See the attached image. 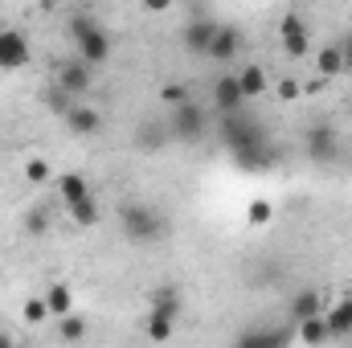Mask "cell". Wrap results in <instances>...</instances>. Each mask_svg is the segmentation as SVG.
I'll return each mask as SVG.
<instances>
[{"label": "cell", "mask_w": 352, "mask_h": 348, "mask_svg": "<svg viewBox=\"0 0 352 348\" xmlns=\"http://www.w3.org/2000/svg\"><path fill=\"white\" fill-rule=\"evenodd\" d=\"M119 230H123V238L127 242H156V238H164V217L152 209V205H144V201H127L123 209H119Z\"/></svg>", "instance_id": "cell-3"}, {"label": "cell", "mask_w": 352, "mask_h": 348, "mask_svg": "<svg viewBox=\"0 0 352 348\" xmlns=\"http://www.w3.org/2000/svg\"><path fill=\"white\" fill-rule=\"evenodd\" d=\"M152 312H160V316H180V291L176 287H160L156 295H152Z\"/></svg>", "instance_id": "cell-20"}, {"label": "cell", "mask_w": 352, "mask_h": 348, "mask_svg": "<svg viewBox=\"0 0 352 348\" xmlns=\"http://www.w3.org/2000/svg\"><path fill=\"white\" fill-rule=\"evenodd\" d=\"M66 123H70V131H78V135H94V131L102 127L98 111H94V107H87V102H74V107L66 111Z\"/></svg>", "instance_id": "cell-13"}, {"label": "cell", "mask_w": 352, "mask_h": 348, "mask_svg": "<svg viewBox=\"0 0 352 348\" xmlns=\"http://www.w3.org/2000/svg\"><path fill=\"white\" fill-rule=\"evenodd\" d=\"M291 316H295V324L316 320V316H320V295H316V291H299L295 303H291Z\"/></svg>", "instance_id": "cell-19"}, {"label": "cell", "mask_w": 352, "mask_h": 348, "mask_svg": "<svg viewBox=\"0 0 352 348\" xmlns=\"http://www.w3.org/2000/svg\"><path fill=\"white\" fill-rule=\"evenodd\" d=\"M303 148H307V156H311L316 164H328V160H336V156H340V135H336V127H332V123H311V127H307Z\"/></svg>", "instance_id": "cell-6"}, {"label": "cell", "mask_w": 352, "mask_h": 348, "mask_svg": "<svg viewBox=\"0 0 352 348\" xmlns=\"http://www.w3.org/2000/svg\"><path fill=\"white\" fill-rule=\"evenodd\" d=\"M250 221H254V226H263V221H270V205H266V201H258V205L250 209Z\"/></svg>", "instance_id": "cell-30"}, {"label": "cell", "mask_w": 352, "mask_h": 348, "mask_svg": "<svg viewBox=\"0 0 352 348\" xmlns=\"http://www.w3.org/2000/svg\"><path fill=\"white\" fill-rule=\"evenodd\" d=\"M205 131H209V115H205L197 102L176 107L173 119H168V135H173L176 144H201V140H205Z\"/></svg>", "instance_id": "cell-4"}, {"label": "cell", "mask_w": 352, "mask_h": 348, "mask_svg": "<svg viewBox=\"0 0 352 348\" xmlns=\"http://www.w3.org/2000/svg\"><path fill=\"white\" fill-rule=\"evenodd\" d=\"M316 70H320L324 78H336V74H344V58H340V45H324V50L316 54Z\"/></svg>", "instance_id": "cell-17"}, {"label": "cell", "mask_w": 352, "mask_h": 348, "mask_svg": "<svg viewBox=\"0 0 352 348\" xmlns=\"http://www.w3.org/2000/svg\"><path fill=\"white\" fill-rule=\"evenodd\" d=\"M221 135H226L230 152L238 156V164H246V168H266L270 160H278V152H270V148H266L263 127H258L254 119H246V115H230Z\"/></svg>", "instance_id": "cell-1"}, {"label": "cell", "mask_w": 352, "mask_h": 348, "mask_svg": "<svg viewBox=\"0 0 352 348\" xmlns=\"http://www.w3.org/2000/svg\"><path fill=\"white\" fill-rule=\"evenodd\" d=\"M213 107L230 119V115H242V107H246V98H242V87H238V74H221L217 83H213Z\"/></svg>", "instance_id": "cell-8"}, {"label": "cell", "mask_w": 352, "mask_h": 348, "mask_svg": "<svg viewBox=\"0 0 352 348\" xmlns=\"http://www.w3.org/2000/svg\"><path fill=\"white\" fill-rule=\"evenodd\" d=\"M45 307H50V316H70V307H74V291L66 287V283H54L50 291H45Z\"/></svg>", "instance_id": "cell-16"}, {"label": "cell", "mask_w": 352, "mask_h": 348, "mask_svg": "<svg viewBox=\"0 0 352 348\" xmlns=\"http://www.w3.org/2000/svg\"><path fill=\"white\" fill-rule=\"evenodd\" d=\"M278 33H283V50H287V58H307L311 29H307V21H303L299 12H287V17L278 21Z\"/></svg>", "instance_id": "cell-7"}, {"label": "cell", "mask_w": 352, "mask_h": 348, "mask_svg": "<svg viewBox=\"0 0 352 348\" xmlns=\"http://www.w3.org/2000/svg\"><path fill=\"white\" fill-rule=\"evenodd\" d=\"M45 316H50V307H45V295H33V299L25 303V320H29V324H41Z\"/></svg>", "instance_id": "cell-26"}, {"label": "cell", "mask_w": 352, "mask_h": 348, "mask_svg": "<svg viewBox=\"0 0 352 348\" xmlns=\"http://www.w3.org/2000/svg\"><path fill=\"white\" fill-rule=\"evenodd\" d=\"M70 33H74V45H78V62H87V66H102V62L111 58V33H107L90 12H74Z\"/></svg>", "instance_id": "cell-2"}, {"label": "cell", "mask_w": 352, "mask_h": 348, "mask_svg": "<svg viewBox=\"0 0 352 348\" xmlns=\"http://www.w3.org/2000/svg\"><path fill=\"white\" fill-rule=\"evenodd\" d=\"M164 102H168V107H184V102H192V98H188V87H164Z\"/></svg>", "instance_id": "cell-28"}, {"label": "cell", "mask_w": 352, "mask_h": 348, "mask_svg": "<svg viewBox=\"0 0 352 348\" xmlns=\"http://www.w3.org/2000/svg\"><path fill=\"white\" fill-rule=\"evenodd\" d=\"M238 87H242V98H258V94L270 87V83H266V70L263 66H254V62L242 66V70H238Z\"/></svg>", "instance_id": "cell-14"}, {"label": "cell", "mask_w": 352, "mask_h": 348, "mask_svg": "<svg viewBox=\"0 0 352 348\" xmlns=\"http://www.w3.org/2000/svg\"><path fill=\"white\" fill-rule=\"evenodd\" d=\"M213 33H217V21L209 8H188V25H184V50L188 54H201L209 58V45H213Z\"/></svg>", "instance_id": "cell-5"}, {"label": "cell", "mask_w": 352, "mask_h": 348, "mask_svg": "<svg viewBox=\"0 0 352 348\" xmlns=\"http://www.w3.org/2000/svg\"><path fill=\"white\" fill-rule=\"evenodd\" d=\"M70 217L82 226V230H90L94 221H98V205H94V197H87V201H78V205H70Z\"/></svg>", "instance_id": "cell-24"}, {"label": "cell", "mask_w": 352, "mask_h": 348, "mask_svg": "<svg viewBox=\"0 0 352 348\" xmlns=\"http://www.w3.org/2000/svg\"><path fill=\"white\" fill-rule=\"evenodd\" d=\"M58 90L66 98H82L90 90V66L87 62H62L58 66Z\"/></svg>", "instance_id": "cell-9"}, {"label": "cell", "mask_w": 352, "mask_h": 348, "mask_svg": "<svg viewBox=\"0 0 352 348\" xmlns=\"http://www.w3.org/2000/svg\"><path fill=\"white\" fill-rule=\"evenodd\" d=\"M287 340H291L287 328H250L238 336L234 348H287Z\"/></svg>", "instance_id": "cell-12"}, {"label": "cell", "mask_w": 352, "mask_h": 348, "mask_svg": "<svg viewBox=\"0 0 352 348\" xmlns=\"http://www.w3.org/2000/svg\"><path fill=\"white\" fill-rule=\"evenodd\" d=\"M336 45H340V58H344V74H352V33H344Z\"/></svg>", "instance_id": "cell-29"}, {"label": "cell", "mask_w": 352, "mask_h": 348, "mask_svg": "<svg viewBox=\"0 0 352 348\" xmlns=\"http://www.w3.org/2000/svg\"><path fill=\"white\" fill-rule=\"evenodd\" d=\"M45 230H50V209H45V205H33V209L25 213V234L41 238Z\"/></svg>", "instance_id": "cell-22"}, {"label": "cell", "mask_w": 352, "mask_h": 348, "mask_svg": "<svg viewBox=\"0 0 352 348\" xmlns=\"http://www.w3.org/2000/svg\"><path fill=\"white\" fill-rule=\"evenodd\" d=\"M295 94H299V87H295L291 78H287V83H278V98H295Z\"/></svg>", "instance_id": "cell-31"}, {"label": "cell", "mask_w": 352, "mask_h": 348, "mask_svg": "<svg viewBox=\"0 0 352 348\" xmlns=\"http://www.w3.org/2000/svg\"><path fill=\"white\" fill-rule=\"evenodd\" d=\"M25 176H29L33 184H45V180H50V164H45V160H29V164H25Z\"/></svg>", "instance_id": "cell-27"}, {"label": "cell", "mask_w": 352, "mask_h": 348, "mask_svg": "<svg viewBox=\"0 0 352 348\" xmlns=\"http://www.w3.org/2000/svg\"><path fill=\"white\" fill-rule=\"evenodd\" d=\"M0 66L4 70L29 66V41H25V33H16V29H4L0 33Z\"/></svg>", "instance_id": "cell-10"}, {"label": "cell", "mask_w": 352, "mask_h": 348, "mask_svg": "<svg viewBox=\"0 0 352 348\" xmlns=\"http://www.w3.org/2000/svg\"><path fill=\"white\" fill-rule=\"evenodd\" d=\"M82 336H87L82 316H66V320H62V340H70V345H74V340H82Z\"/></svg>", "instance_id": "cell-25"}, {"label": "cell", "mask_w": 352, "mask_h": 348, "mask_svg": "<svg viewBox=\"0 0 352 348\" xmlns=\"http://www.w3.org/2000/svg\"><path fill=\"white\" fill-rule=\"evenodd\" d=\"M238 50H242V29H234V25H217L213 45H209V58H213V62H234Z\"/></svg>", "instance_id": "cell-11"}, {"label": "cell", "mask_w": 352, "mask_h": 348, "mask_svg": "<svg viewBox=\"0 0 352 348\" xmlns=\"http://www.w3.org/2000/svg\"><path fill=\"white\" fill-rule=\"evenodd\" d=\"M58 188H62V201H66V205H78V201L90 197V184L78 173H66L62 180H58Z\"/></svg>", "instance_id": "cell-18"}, {"label": "cell", "mask_w": 352, "mask_h": 348, "mask_svg": "<svg viewBox=\"0 0 352 348\" xmlns=\"http://www.w3.org/2000/svg\"><path fill=\"white\" fill-rule=\"evenodd\" d=\"M324 324H328V336H349L352 332V299H340V303L324 316Z\"/></svg>", "instance_id": "cell-15"}, {"label": "cell", "mask_w": 352, "mask_h": 348, "mask_svg": "<svg viewBox=\"0 0 352 348\" xmlns=\"http://www.w3.org/2000/svg\"><path fill=\"white\" fill-rule=\"evenodd\" d=\"M176 332V320L173 316H160V312H148V336L156 340V345H164V340H173Z\"/></svg>", "instance_id": "cell-21"}, {"label": "cell", "mask_w": 352, "mask_h": 348, "mask_svg": "<svg viewBox=\"0 0 352 348\" xmlns=\"http://www.w3.org/2000/svg\"><path fill=\"white\" fill-rule=\"evenodd\" d=\"M0 348H16V345H12V336H8V332H0Z\"/></svg>", "instance_id": "cell-32"}, {"label": "cell", "mask_w": 352, "mask_h": 348, "mask_svg": "<svg viewBox=\"0 0 352 348\" xmlns=\"http://www.w3.org/2000/svg\"><path fill=\"white\" fill-rule=\"evenodd\" d=\"M299 336H303V345H324L328 340V324L316 316V320H303L299 324Z\"/></svg>", "instance_id": "cell-23"}]
</instances>
